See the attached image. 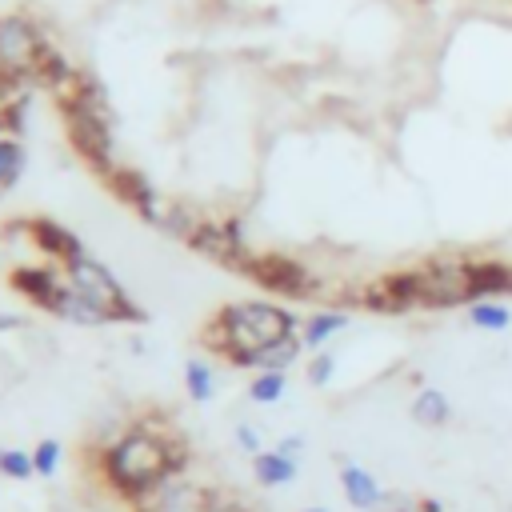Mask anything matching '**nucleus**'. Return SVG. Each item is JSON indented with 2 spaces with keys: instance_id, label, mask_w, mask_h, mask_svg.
I'll use <instances>...</instances> for the list:
<instances>
[{
  "instance_id": "1",
  "label": "nucleus",
  "mask_w": 512,
  "mask_h": 512,
  "mask_svg": "<svg viewBox=\"0 0 512 512\" xmlns=\"http://www.w3.org/2000/svg\"><path fill=\"white\" fill-rule=\"evenodd\" d=\"M184 468V444L168 432H156L148 420L124 428L100 456V472L124 500H144Z\"/></svg>"
},
{
  "instance_id": "2",
  "label": "nucleus",
  "mask_w": 512,
  "mask_h": 512,
  "mask_svg": "<svg viewBox=\"0 0 512 512\" xmlns=\"http://www.w3.org/2000/svg\"><path fill=\"white\" fill-rule=\"evenodd\" d=\"M300 320L296 312H288L284 304L272 300H236L224 304L200 332V340H208V348L216 356H224L232 368H248V356L272 340L296 336Z\"/></svg>"
},
{
  "instance_id": "3",
  "label": "nucleus",
  "mask_w": 512,
  "mask_h": 512,
  "mask_svg": "<svg viewBox=\"0 0 512 512\" xmlns=\"http://www.w3.org/2000/svg\"><path fill=\"white\" fill-rule=\"evenodd\" d=\"M64 280H68V288H76L88 304H96V308L108 316V324H144V320H148V312L128 300V292H124V284L116 280V272H112L104 260L88 256V252L76 256L72 264H64Z\"/></svg>"
},
{
  "instance_id": "4",
  "label": "nucleus",
  "mask_w": 512,
  "mask_h": 512,
  "mask_svg": "<svg viewBox=\"0 0 512 512\" xmlns=\"http://www.w3.org/2000/svg\"><path fill=\"white\" fill-rule=\"evenodd\" d=\"M52 44L44 40L40 24L32 16H0V76L8 80H24L40 72V60Z\"/></svg>"
},
{
  "instance_id": "5",
  "label": "nucleus",
  "mask_w": 512,
  "mask_h": 512,
  "mask_svg": "<svg viewBox=\"0 0 512 512\" xmlns=\"http://www.w3.org/2000/svg\"><path fill=\"white\" fill-rule=\"evenodd\" d=\"M420 308H456L472 304V260H432L412 272Z\"/></svg>"
},
{
  "instance_id": "6",
  "label": "nucleus",
  "mask_w": 512,
  "mask_h": 512,
  "mask_svg": "<svg viewBox=\"0 0 512 512\" xmlns=\"http://www.w3.org/2000/svg\"><path fill=\"white\" fill-rule=\"evenodd\" d=\"M248 272H252L268 292H280V296H312V292H316L312 276H308L296 260H288V256H252Z\"/></svg>"
},
{
  "instance_id": "7",
  "label": "nucleus",
  "mask_w": 512,
  "mask_h": 512,
  "mask_svg": "<svg viewBox=\"0 0 512 512\" xmlns=\"http://www.w3.org/2000/svg\"><path fill=\"white\" fill-rule=\"evenodd\" d=\"M28 240H32V248H40V252H44L48 260H56L60 268L72 264L76 256H84L80 236H76L72 228H64L60 220H52V216H28Z\"/></svg>"
},
{
  "instance_id": "8",
  "label": "nucleus",
  "mask_w": 512,
  "mask_h": 512,
  "mask_svg": "<svg viewBox=\"0 0 512 512\" xmlns=\"http://www.w3.org/2000/svg\"><path fill=\"white\" fill-rule=\"evenodd\" d=\"M12 288L28 300V304H36V308H52V300H56V292L64 288V272H56L52 264H20L16 272H12Z\"/></svg>"
},
{
  "instance_id": "9",
  "label": "nucleus",
  "mask_w": 512,
  "mask_h": 512,
  "mask_svg": "<svg viewBox=\"0 0 512 512\" xmlns=\"http://www.w3.org/2000/svg\"><path fill=\"white\" fill-rule=\"evenodd\" d=\"M340 488H344V500L352 508H360V512H380V504L388 496L380 488V480L364 464H356V460H340Z\"/></svg>"
},
{
  "instance_id": "10",
  "label": "nucleus",
  "mask_w": 512,
  "mask_h": 512,
  "mask_svg": "<svg viewBox=\"0 0 512 512\" xmlns=\"http://www.w3.org/2000/svg\"><path fill=\"white\" fill-rule=\"evenodd\" d=\"M52 316H60L64 324H80V328H96V324H108V316L96 308V304H88L76 288H68V280H64V288L56 292V300H52V308H48Z\"/></svg>"
},
{
  "instance_id": "11",
  "label": "nucleus",
  "mask_w": 512,
  "mask_h": 512,
  "mask_svg": "<svg viewBox=\"0 0 512 512\" xmlns=\"http://www.w3.org/2000/svg\"><path fill=\"white\" fill-rule=\"evenodd\" d=\"M300 352H304V340H300V332H296V336H284V340H272V344L256 348V352L248 356V368H252V372H288V368L300 360Z\"/></svg>"
},
{
  "instance_id": "12",
  "label": "nucleus",
  "mask_w": 512,
  "mask_h": 512,
  "mask_svg": "<svg viewBox=\"0 0 512 512\" xmlns=\"http://www.w3.org/2000/svg\"><path fill=\"white\" fill-rule=\"evenodd\" d=\"M296 472H300L296 456H284L280 448H264V452L252 456V476H256V484H264V488H284V484L296 480Z\"/></svg>"
},
{
  "instance_id": "13",
  "label": "nucleus",
  "mask_w": 512,
  "mask_h": 512,
  "mask_svg": "<svg viewBox=\"0 0 512 512\" xmlns=\"http://www.w3.org/2000/svg\"><path fill=\"white\" fill-rule=\"evenodd\" d=\"M512 292V268L500 260H472V300H496Z\"/></svg>"
},
{
  "instance_id": "14",
  "label": "nucleus",
  "mask_w": 512,
  "mask_h": 512,
  "mask_svg": "<svg viewBox=\"0 0 512 512\" xmlns=\"http://www.w3.org/2000/svg\"><path fill=\"white\" fill-rule=\"evenodd\" d=\"M344 328H348V312H312V316L300 324V340H304V348L324 352V344H328L336 332H344Z\"/></svg>"
},
{
  "instance_id": "15",
  "label": "nucleus",
  "mask_w": 512,
  "mask_h": 512,
  "mask_svg": "<svg viewBox=\"0 0 512 512\" xmlns=\"http://www.w3.org/2000/svg\"><path fill=\"white\" fill-rule=\"evenodd\" d=\"M412 420L420 428H444L452 420V400L440 388H420L412 400Z\"/></svg>"
},
{
  "instance_id": "16",
  "label": "nucleus",
  "mask_w": 512,
  "mask_h": 512,
  "mask_svg": "<svg viewBox=\"0 0 512 512\" xmlns=\"http://www.w3.org/2000/svg\"><path fill=\"white\" fill-rule=\"evenodd\" d=\"M468 324L480 332H504L512 324V308L504 300H472L468 304Z\"/></svg>"
},
{
  "instance_id": "17",
  "label": "nucleus",
  "mask_w": 512,
  "mask_h": 512,
  "mask_svg": "<svg viewBox=\"0 0 512 512\" xmlns=\"http://www.w3.org/2000/svg\"><path fill=\"white\" fill-rule=\"evenodd\" d=\"M184 388H188V396H192L196 404H208V400L216 396V372H212V364L200 360V356H192V360L184 364Z\"/></svg>"
},
{
  "instance_id": "18",
  "label": "nucleus",
  "mask_w": 512,
  "mask_h": 512,
  "mask_svg": "<svg viewBox=\"0 0 512 512\" xmlns=\"http://www.w3.org/2000/svg\"><path fill=\"white\" fill-rule=\"evenodd\" d=\"M24 144L16 136H0V192H8L24 176Z\"/></svg>"
},
{
  "instance_id": "19",
  "label": "nucleus",
  "mask_w": 512,
  "mask_h": 512,
  "mask_svg": "<svg viewBox=\"0 0 512 512\" xmlns=\"http://www.w3.org/2000/svg\"><path fill=\"white\" fill-rule=\"evenodd\" d=\"M284 392H288V372H256L248 380V396L256 404H276Z\"/></svg>"
},
{
  "instance_id": "20",
  "label": "nucleus",
  "mask_w": 512,
  "mask_h": 512,
  "mask_svg": "<svg viewBox=\"0 0 512 512\" xmlns=\"http://www.w3.org/2000/svg\"><path fill=\"white\" fill-rule=\"evenodd\" d=\"M60 460H64V448H60V440H52V436H44L36 448H32V468H36V476H56V468H60Z\"/></svg>"
},
{
  "instance_id": "21",
  "label": "nucleus",
  "mask_w": 512,
  "mask_h": 512,
  "mask_svg": "<svg viewBox=\"0 0 512 512\" xmlns=\"http://www.w3.org/2000/svg\"><path fill=\"white\" fill-rule=\"evenodd\" d=\"M0 472L8 480H32L36 468H32V452L24 448H0Z\"/></svg>"
},
{
  "instance_id": "22",
  "label": "nucleus",
  "mask_w": 512,
  "mask_h": 512,
  "mask_svg": "<svg viewBox=\"0 0 512 512\" xmlns=\"http://www.w3.org/2000/svg\"><path fill=\"white\" fill-rule=\"evenodd\" d=\"M332 372H336V356H332V352H316V356L308 360V384L324 388V384L332 380Z\"/></svg>"
},
{
  "instance_id": "23",
  "label": "nucleus",
  "mask_w": 512,
  "mask_h": 512,
  "mask_svg": "<svg viewBox=\"0 0 512 512\" xmlns=\"http://www.w3.org/2000/svg\"><path fill=\"white\" fill-rule=\"evenodd\" d=\"M236 444H240V452H248V456L264 452V444H260V432H256L252 424H236Z\"/></svg>"
},
{
  "instance_id": "24",
  "label": "nucleus",
  "mask_w": 512,
  "mask_h": 512,
  "mask_svg": "<svg viewBox=\"0 0 512 512\" xmlns=\"http://www.w3.org/2000/svg\"><path fill=\"white\" fill-rule=\"evenodd\" d=\"M276 448H280L284 456H300V452H304V436H284Z\"/></svg>"
},
{
  "instance_id": "25",
  "label": "nucleus",
  "mask_w": 512,
  "mask_h": 512,
  "mask_svg": "<svg viewBox=\"0 0 512 512\" xmlns=\"http://www.w3.org/2000/svg\"><path fill=\"white\" fill-rule=\"evenodd\" d=\"M140 512H176V508H164V504H144Z\"/></svg>"
},
{
  "instance_id": "26",
  "label": "nucleus",
  "mask_w": 512,
  "mask_h": 512,
  "mask_svg": "<svg viewBox=\"0 0 512 512\" xmlns=\"http://www.w3.org/2000/svg\"><path fill=\"white\" fill-rule=\"evenodd\" d=\"M304 512H328V508H304Z\"/></svg>"
}]
</instances>
